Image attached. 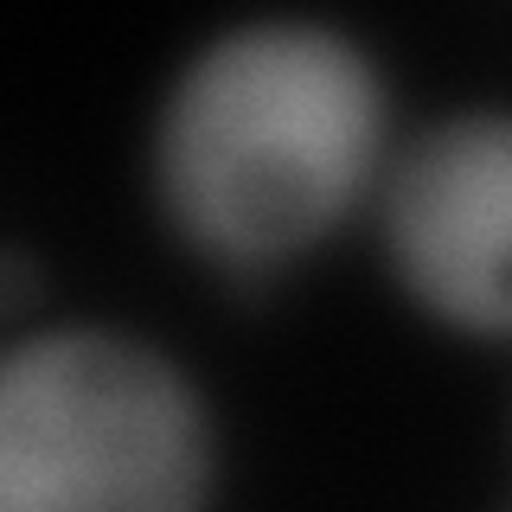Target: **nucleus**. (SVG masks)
<instances>
[{
	"instance_id": "f257e3e1",
	"label": "nucleus",
	"mask_w": 512,
	"mask_h": 512,
	"mask_svg": "<svg viewBox=\"0 0 512 512\" xmlns=\"http://www.w3.org/2000/svg\"><path fill=\"white\" fill-rule=\"evenodd\" d=\"M391 84L333 20L263 13L212 32L154 109L160 224L212 276L269 282L372 205L391 160Z\"/></svg>"
},
{
	"instance_id": "7ed1b4c3",
	"label": "nucleus",
	"mask_w": 512,
	"mask_h": 512,
	"mask_svg": "<svg viewBox=\"0 0 512 512\" xmlns=\"http://www.w3.org/2000/svg\"><path fill=\"white\" fill-rule=\"evenodd\" d=\"M378 250L397 295L448 333L500 340L512 327V122L448 109L404 135L372 186Z\"/></svg>"
},
{
	"instance_id": "f03ea898",
	"label": "nucleus",
	"mask_w": 512,
	"mask_h": 512,
	"mask_svg": "<svg viewBox=\"0 0 512 512\" xmlns=\"http://www.w3.org/2000/svg\"><path fill=\"white\" fill-rule=\"evenodd\" d=\"M218 416L160 340L103 320L0 346V512H212Z\"/></svg>"
}]
</instances>
